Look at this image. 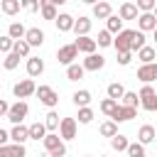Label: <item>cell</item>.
Listing matches in <instances>:
<instances>
[{"label":"cell","instance_id":"9f6ffc18","mask_svg":"<svg viewBox=\"0 0 157 157\" xmlns=\"http://www.w3.org/2000/svg\"><path fill=\"white\" fill-rule=\"evenodd\" d=\"M86 157H91V155H86Z\"/></svg>","mask_w":157,"mask_h":157},{"label":"cell","instance_id":"836d02e7","mask_svg":"<svg viewBox=\"0 0 157 157\" xmlns=\"http://www.w3.org/2000/svg\"><path fill=\"white\" fill-rule=\"evenodd\" d=\"M98 130H101L103 137H113V135L118 132V123H115V120H105V123H101Z\"/></svg>","mask_w":157,"mask_h":157},{"label":"cell","instance_id":"5b68a950","mask_svg":"<svg viewBox=\"0 0 157 157\" xmlns=\"http://www.w3.org/2000/svg\"><path fill=\"white\" fill-rule=\"evenodd\" d=\"M110 120H115V123H128V120H132V118H137V108H132V105H123V103H118V108L108 115Z\"/></svg>","mask_w":157,"mask_h":157},{"label":"cell","instance_id":"b9f144b4","mask_svg":"<svg viewBox=\"0 0 157 157\" xmlns=\"http://www.w3.org/2000/svg\"><path fill=\"white\" fill-rule=\"evenodd\" d=\"M140 105H142L145 110H150V113H157V93H155V96H150V98H142V101H140Z\"/></svg>","mask_w":157,"mask_h":157},{"label":"cell","instance_id":"74e56055","mask_svg":"<svg viewBox=\"0 0 157 157\" xmlns=\"http://www.w3.org/2000/svg\"><path fill=\"white\" fill-rule=\"evenodd\" d=\"M120 101H123V105H132V108H137V105H140V96H137L135 91H125Z\"/></svg>","mask_w":157,"mask_h":157},{"label":"cell","instance_id":"30bf717a","mask_svg":"<svg viewBox=\"0 0 157 157\" xmlns=\"http://www.w3.org/2000/svg\"><path fill=\"white\" fill-rule=\"evenodd\" d=\"M86 71H101L103 66H105V56L103 54H86V59H83V64H81Z\"/></svg>","mask_w":157,"mask_h":157},{"label":"cell","instance_id":"e0dca14e","mask_svg":"<svg viewBox=\"0 0 157 157\" xmlns=\"http://www.w3.org/2000/svg\"><path fill=\"white\" fill-rule=\"evenodd\" d=\"M110 15H113V7H110L108 0H98V2L93 5V17H96V20H105V17H110Z\"/></svg>","mask_w":157,"mask_h":157},{"label":"cell","instance_id":"f5cc1de1","mask_svg":"<svg viewBox=\"0 0 157 157\" xmlns=\"http://www.w3.org/2000/svg\"><path fill=\"white\" fill-rule=\"evenodd\" d=\"M152 37H155V44H157V27L152 29Z\"/></svg>","mask_w":157,"mask_h":157},{"label":"cell","instance_id":"9c48e42d","mask_svg":"<svg viewBox=\"0 0 157 157\" xmlns=\"http://www.w3.org/2000/svg\"><path fill=\"white\" fill-rule=\"evenodd\" d=\"M137 78H140L142 83H152V81H157V61L140 64V69H137Z\"/></svg>","mask_w":157,"mask_h":157},{"label":"cell","instance_id":"8fae6325","mask_svg":"<svg viewBox=\"0 0 157 157\" xmlns=\"http://www.w3.org/2000/svg\"><path fill=\"white\" fill-rule=\"evenodd\" d=\"M135 22H137V29H140V32H152V29L157 27V17H155L152 12H140Z\"/></svg>","mask_w":157,"mask_h":157},{"label":"cell","instance_id":"7dc6e473","mask_svg":"<svg viewBox=\"0 0 157 157\" xmlns=\"http://www.w3.org/2000/svg\"><path fill=\"white\" fill-rule=\"evenodd\" d=\"M7 110H10V103H7L5 98H0V118H5V115H7Z\"/></svg>","mask_w":157,"mask_h":157},{"label":"cell","instance_id":"816d5d0a","mask_svg":"<svg viewBox=\"0 0 157 157\" xmlns=\"http://www.w3.org/2000/svg\"><path fill=\"white\" fill-rule=\"evenodd\" d=\"M81 2H86V5H96L98 0H81Z\"/></svg>","mask_w":157,"mask_h":157},{"label":"cell","instance_id":"603a6c76","mask_svg":"<svg viewBox=\"0 0 157 157\" xmlns=\"http://www.w3.org/2000/svg\"><path fill=\"white\" fill-rule=\"evenodd\" d=\"M137 59H140L142 64H150V61H155V59H157V49L145 44L142 49H137Z\"/></svg>","mask_w":157,"mask_h":157},{"label":"cell","instance_id":"5bb4252c","mask_svg":"<svg viewBox=\"0 0 157 157\" xmlns=\"http://www.w3.org/2000/svg\"><path fill=\"white\" fill-rule=\"evenodd\" d=\"M118 15H120V20H123V22H125V20H137L140 10H137V5H135V2H123V5L118 7Z\"/></svg>","mask_w":157,"mask_h":157},{"label":"cell","instance_id":"44dd1931","mask_svg":"<svg viewBox=\"0 0 157 157\" xmlns=\"http://www.w3.org/2000/svg\"><path fill=\"white\" fill-rule=\"evenodd\" d=\"M59 123H61V118H59L56 110H49V113L44 115V128H47V132H56V130H59Z\"/></svg>","mask_w":157,"mask_h":157},{"label":"cell","instance_id":"3957f363","mask_svg":"<svg viewBox=\"0 0 157 157\" xmlns=\"http://www.w3.org/2000/svg\"><path fill=\"white\" fill-rule=\"evenodd\" d=\"M27 113H29L27 101H20V98H17V103H12V105H10V110H7V115H5V118H7L10 123H15V125H17V123H22V120L27 118Z\"/></svg>","mask_w":157,"mask_h":157},{"label":"cell","instance_id":"ee69618b","mask_svg":"<svg viewBox=\"0 0 157 157\" xmlns=\"http://www.w3.org/2000/svg\"><path fill=\"white\" fill-rule=\"evenodd\" d=\"M135 5H137V10H140V12H152V10H155V5H157V0H137Z\"/></svg>","mask_w":157,"mask_h":157},{"label":"cell","instance_id":"d6986e66","mask_svg":"<svg viewBox=\"0 0 157 157\" xmlns=\"http://www.w3.org/2000/svg\"><path fill=\"white\" fill-rule=\"evenodd\" d=\"M155 137H157V130H155L152 125H142V128L137 130V142H142V145L155 142Z\"/></svg>","mask_w":157,"mask_h":157},{"label":"cell","instance_id":"d4e9b609","mask_svg":"<svg viewBox=\"0 0 157 157\" xmlns=\"http://www.w3.org/2000/svg\"><path fill=\"white\" fill-rule=\"evenodd\" d=\"M128 145H130V140H128L125 135H120V132H115V135L110 137V147H113L115 152H125Z\"/></svg>","mask_w":157,"mask_h":157},{"label":"cell","instance_id":"d590c367","mask_svg":"<svg viewBox=\"0 0 157 157\" xmlns=\"http://www.w3.org/2000/svg\"><path fill=\"white\" fill-rule=\"evenodd\" d=\"M39 12H42V17H44V20H56V15H59V10H56V5H54V2L42 5V7H39Z\"/></svg>","mask_w":157,"mask_h":157},{"label":"cell","instance_id":"52a82bcc","mask_svg":"<svg viewBox=\"0 0 157 157\" xmlns=\"http://www.w3.org/2000/svg\"><path fill=\"white\" fill-rule=\"evenodd\" d=\"M78 56V49H76V44L71 42V44H64V47H59L56 49V61L59 64H64V66H69V64H74V59Z\"/></svg>","mask_w":157,"mask_h":157},{"label":"cell","instance_id":"7a4b0ae2","mask_svg":"<svg viewBox=\"0 0 157 157\" xmlns=\"http://www.w3.org/2000/svg\"><path fill=\"white\" fill-rule=\"evenodd\" d=\"M34 96L39 98V103H44L47 108H54L56 103H59V93L52 88V86H47V83H42V86H37V91H34Z\"/></svg>","mask_w":157,"mask_h":157},{"label":"cell","instance_id":"60d3db41","mask_svg":"<svg viewBox=\"0 0 157 157\" xmlns=\"http://www.w3.org/2000/svg\"><path fill=\"white\" fill-rule=\"evenodd\" d=\"M12 44H15V39H12L10 34H0V52H2V54L12 52Z\"/></svg>","mask_w":157,"mask_h":157},{"label":"cell","instance_id":"4fadbf2b","mask_svg":"<svg viewBox=\"0 0 157 157\" xmlns=\"http://www.w3.org/2000/svg\"><path fill=\"white\" fill-rule=\"evenodd\" d=\"M74 15H69V12H59L56 15V20H54V25H56V29L59 32H71L74 29Z\"/></svg>","mask_w":157,"mask_h":157},{"label":"cell","instance_id":"ac0fdd59","mask_svg":"<svg viewBox=\"0 0 157 157\" xmlns=\"http://www.w3.org/2000/svg\"><path fill=\"white\" fill-rule=\"evenodd\" d=\"M10 140H12V142H22V145H25V142L29 140V128H25L22 123H17V125L10 130Z\"/></svg>","mask_w":157,"mask_h":157},{"label":"cell","instance_id":"2e32d148","mask_svg":"<svg viewBox=\"0 0 157 157\" xmlns=\"http://www.w3.org/2000/svg\"><path fill=\"white\" fill-rule=\"evenodd\" d=\"M42 71H44V61L39 56H27V76L29 78H37Z\"/></svg>","mask_w":157,"mask_h":157},{"label":"cell","instance_id":"7c38bea8","mask_svg":"<svg viewBox=\"0 0 157 157\" xmlns=\"http://www.w3.org/2000/svg\"><path fill=\"white\" fill-rule=\"evenodd\" d=\"M76 49L78 52H83V54H93L96 49H98V44H96V39H91L88 34H81V37H76Z\"/></svg>","mask_w":157,"mask_h":157},{"label":"cell","instance_id":"6da1fadb","mask_svg":"<svg viewBox=\"0 0 157 157\" xmlns=\"http://www.w3.org/2000/svg\"><path fill=\"white\" fill-rule=\"evenodd\" d=\"M42 145H44V150H47L49 157H64L66 155V145L59 137V132H47L42 137Z\"/></svg>","mask_w":157,"mask_h":157},{"label":"cell","instance_id":"8d00e7d4","mask_svg":"<svg viewBox=\"0 0 157 157\" xmlns=\"http://www.w3.org/2000/svg\"><path fill=\"white\" fill-rule=\"evenodd\" d=\"M96 44H98V47H113V34H110L108 29H101L98 37H96Z\"/></svg>","mask_w":157,"mask_h":157},{"label":"cell","instance_id":"d6a6232c","mask_svg":"<svg viewBox=\"0 0 157 157\" xmlns=\"http://www.w3.org/2000/svg\"><path fill=\"white\" fill-rule=\"evenodd\" d=\"M123 93H125V86H123V83H118V81L108 83V98H115V101H120V98H123Z\"/></svg>","mask_w":157,"mask_h":157},{"label":"cell","instance_id":"bcb514c9","mask_svg":"<svg viewBox=\"0 0 157 157\" xmlns=\"http://www.w3.org/2000/svg\"><path fill=\"white\" fill-rule=\"evenodd\" d=\"M155 93H157V91L152 88V83H145V86L140 88V93H137V96H140V101H142V98H150V96H155Z\"/></svg>","mask_w":157,"mask_h":157},{"label":"cell","instance_id":"9a60e30c","mask_svg":"<svg viewBox=\"0 0 157 157\" xmlns=\"http://www.w3.org/2000/svg\"><path fill=\"white\" fill-rule=\"evenodd\" d=\"M25 39H27L29 47H42V44H44V32H42L39 27H29V29L25 32Z\"/></svg>","mask_w":157,"mask_h":157},{"label":"cell","instance_id":"4316f807","mask_svg":"<svg viewBox=\"0 0 157 157\" xmlns=\"http://www.w3.org/2000/svg\"><path fill=\"white\" fill-rule=\"evenodd\" d=\"M25 32H27V27L22 22H10V27H7V34L12 39H25Z\"/></svg>","mask_w":157,"mask_h":157},{"label":"cell","instance_id":"e575fe53","mask_svg":"<svg viewBox=\"0 0 157 157\" xmlns=\"http://www.w3.org/2000/svg\"><path fill=\"white\" fill-rule=\"evenodd\" d=\"M29 44H27V39H15V44H12V52L15 54H20V56H29Z\"/></svg>","mask_w":157,"mask_h":157},{"label":"cell","instance_id":"8992f818","mask_svg":"<svg viewBox=\"0 0 157 157\" xmlns=\"http://www.w3.org/2000/svg\"><path fill=\"white\" fill-rule=\"evenodd\" d=\"M132 34H135V29H120V32L113 37V47H115V52H130Z\"/></svg>","mask_w":157,"mask_h":157},{"label":"cell","instance_id":"f907efd6","mask_svg":"<svg viewBox=\"0 0 157 157\" xmlns=\"http://www.w3.org/2000/svg\"><path fill=\"white\" fill-rule=\"evenodd\" d=\"M52 2H54V5L59 7V5H64V2H69V0H52Z\"/></svg>","mask_w":157,"mask_h":157},{"label":"cell","instance_id":"7402d4cb","mask_svg":"<svg viewBox=\"0 0 157 157\" xmlns=\"http://www.w3.org/2000/svg\"><path fill=\"white\" fill-rule=\"evenodd\" d=\"M83 74H86V69H83L81 64H76V61L66 66V78H69V81H81Z\"/></svg>","mask_w":157,"mask_h":157},{"label":"cell","instance_id":"6f0895ef","mask_svg":"<svg viewBox=\"0 0 157 157\" xmlns=\"http://www.w3.org/2000/svg\"><path fill=\"white\" fill-rule=\"evenodd\" d=\"M101 157H105V155H101Z\"/></svg>","mask_w":157,"mask_h":157},{"label":"cell","instance_id":"ab89813d","mask_svg":"<svg viewBox=\"0 0 157 157\" xmlns=\"http://www.w3.org/2000/svg\"><path fill=\"white\" fill-rule=\"evenodd\" d=\"M115 108H118V101H115V98H103V101H101V113H103V115H110Z\"/></svg>","mask_w":157,"mask_h":157},{"label":"cell","instance_id":"c3c4849f","mask_svg":"<svg viewBox=\"0 0 157 157\" xmlns=\"http://www.w3.org/2000/svg\"><path fill=\"white\" fill-rule=\"evenodd\" d=\"M7 142H10V132L0 128V145H7Z\"/></svg>","mask_w":157,"mask_h":157},{"label":"cell","instance_id":"db71d44e","mask_svg":"<svg viewBox=\"0 0 157 157\" xmlns=\"http://www.w3.org/2000/svg\"><path fill=\"white\" fill-rule=\"evenodd\" d=\"M152 15H155V17H157V5H155V10H152Z\"/></svg>","mask_w":157,"mask_h":157},{"label":"cell","instance_id":"484cf974","mask_svg":"<svg viewBox=\"0 0 157 157\" xmlns=\"http://www.w3.org/2000/svg\"><path fill=\"white\" fill-rule=\"evenodd\" d=\"M105 29H108L110 34H118V32L123 29V20H120V15H110V17H105Z\"/></svg>","mask_w":157,"mask_h":157},{"label":"cell","instance_id":"277c9868","mask_svg":"<svg viewBox=\"0 0 157 157\" xmlns=\"http://www.w3.org/2000/svg\"><path fill=\"white\" fill-rule=\"evenodd\" d=\"M34 91H37V83H34L32 78H22V81H17V83L12 86V93H15V98H20V101L34 96Z\"/></svg>","mask_w":157,"mask_h":157},{"label":"cell","instance_id":"f6af8a7d","mask_svg":"<svg viewBox=\"0 0 157 157\" xmlns=\"http://www.w3.org/2000/svg\"><path fill=\"white\" fill-rule=\"evenodd\" d=\"M132 61V52H118V64L120 66H128Z\"/></svg>","mask_w":157,"mask_h":157},{"label":"cell","instance_id":"f546056e","mask_svg":"<svg viewBox=\"0 0 157 157\" xmlns=\"http://www.w3.org/2000/svg\"><path fill=\"white\" fill-rule=\"evenodd\" d=\"M20 59H22L20 54H15V52H7V54H5V59H2V66H5L7 71H12V69H17V66H20Z\"/></svg>","mask_w":157,"mask_h":157},{"label":"cell","instance_id":"ba28073f","mask_svg":"<svg viewBox=\"0 0 157 157\" xmlns=\"http://www.w3.org/2000/svg\"><path fill=\"white\" fill-rule=\"evenodd\" d=\"M76 128H78L76 118H61V123H59V137L61 140H74L76 137Z\"/></svg>","mask_w":157,"mask_h":157},{"label":"cell","instance_id":"7bdbcfd3","mask_svg":"<svg viewBox=\"0 0 157 157\" xmlns=\"http://www.w3.org/2000/svg\"><path fill=\"white\" fill-rule=\"evenodd\" d=\"M20 7L27 12H39V0H20Z\"/></svg>","mask_w":157,"mask_h":157},{"label":"cell","instance_id":"f1b7e54d","mask_svg":"<svg viewBox=\"0 0 157 157\" xmlns=\"http://www.w3.org/2000/svg\"><path fill=\"white\" fill-rule=\"evenodd\" d=\"M0 10L12 17V15L20 12V0H0Z\"/></svg>","mask_w":157,"mask_h":157},{"label":"cell","instance_id":"4dcf8cb0","mask_svg":"<svg viewBox=\"0 0 157 157\" xmlns=\"http://www.w3.org/2000/svg\"><path fill=\"white\" fill-rule=\"evenodd\" d=\"M71 98H74V103H76L78 108H81V105H88V103H91V91H86V88H78V91H76Z\"/></svg>","mask_w":157,"mask_h":157},{"label":"cell","instance_id":"83f0119b","mask_svg":"<svg viewBox=\"0 0 157 157\" xmlns=\"http://www.w3.org/2000/svg\"><path fill=\"white\" fill-rule=\"evenodd\" d=\"M44 135H47L44 123H39V120H37V123H32V125H29V140H37V142H39Z\"/></svg>","mask_w":157,"mask_h":157},{"label":"cell","instance_id":"f35d334b","mask_svg":"<svg viewBox=\"0 0 157 157\" xmlns=\"http://www.w3.org/2000/svg\"><path fill=\"white\" fill-rule=\"evenodd\" d=\"M142 47H145V32L135 29V34H132V44H130V52H137V49H142Z\"/></svg>","mask_w":157,"mask_h":157},{"label":"cell","instance_id":"cb8c5ba5","mask_svg":"<svg viewBox=\"0 0 157 157\" xmlns=\"http://www.w3.org/2000/svg\"><path fill=\"white\" fill-rule=\"evenodd\" d=\"M93 118H96L93 108H91V105H81V108H78V115H76V123H81V125H88Z\"/></svg>","mask_w":157,"mask_h":157},{"label":"cell","instance_id":"1f68e13d","mask_svg":"<svg viewBox=\"0 0 157 157\" xmlns=\"http://www.w3.org/2000/svg\"><path fill=\"white\" fill-rule=\"evenodd\" d=\"M7 157H27V150L22 142H7Z\"/></svg>","mask_w":157,"mask_h":157},{"label":"cell","instance_id":"ffe728a7","mask_svg":"<svg viewBox=\"0 0 157 157\" xmlns=\"http://www.w3.org/2000/svg\"><path fill=\"white\" fill-rule=\"evenodd\" d=\"M91 27H93L91 17H78V20H74V32H76V37L88 34V32H91Z\"/></svg>","mask_w":157,"mask_h":157},{"label":"cell","instance_id":"681fc988","mask_svg":"<svg viewBox=\"0 0 157 157\" xmlns=\"http://www.w3.org/2000/svg\"><path fill=\"white\" fill-rule=\"evenodd\" d=\"M0 157H7V145H0Z\"/></svg>","mask_w":157,"mask_h":157},{"label":"cell","instance_id":"11a10c76","mask_svg":"<svg viewBox=\"0 0 157 157\" xmlns=\"http://www.w3.org/2000/svg\"><path fill=\"white\" fill-rule=\"evenodd\" d=\"M132 157H147V155H132Z\"/></svg>","mask_w":157,"mask_h":157}]
</instances>
